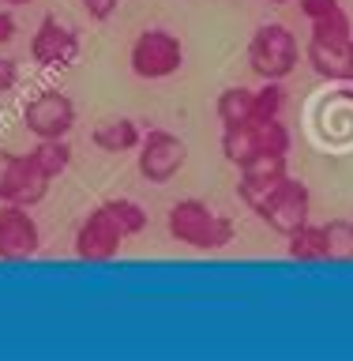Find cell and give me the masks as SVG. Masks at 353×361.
<instances>
[{"label":"cell","mask_w":353,"mask_h":361,"mask_svg":"<svg viewBox=\"0 0 353 361\" xmlns=\"http://www.w3.org/2000/svg\"><path fill=\"white\" fill-rule=\"evenodd\" d=\"M297 61H301V45L293 38L290 27L282 23H264L252 42H248V64L259 79H286L297 72Z\"/></svg>","instance_id":"3957f363"},{"label":"cell","mask_w":353,"mask_h":361,"mask_svg":"<svg viewBox=\"0 0 353 361\" xmlns=\"http://www.w3.org/2000/svg\"><path fill=\"white\" fill-rule=\"evenodd\" d=\"M90 140L106 154H128V151H140L143 132L132 117H101L94 124V132H90Z\"/></svg>","instance_id":"5bb4252c"},{"label":"cell","mask_w":353,"mask_h":361,"mask_svg":"<svg viewBox=\"0 0 353 361\" xmlns=\"http://www.w3.org/2000/svg\"><path fill=\"white\" fill-rule=\"evenodd\" d=\"M53 180L30 162L27 154H11L0 147V203H19V207H34L45 200Z\"/></svg>","instance_id":"52a82bcc"},{"label":"cell","mask_w":353,"mask_h":361,"mask_svg":"<svg viewBox=\"0 0 353 361\" xmlns=\"http://www.w3.org/2000/svg\"><path fill=\"white\" fill-rule=\"evenodd\" d=\"M23 124L34 140H68L75 128V102L64 90L45 87L23 106Z\"/></svg>","instance_id":"8992f818"},{"label":"cell","mask_w":353,"mask_h":361,"mask_svg":"<svg viewBox=\"0 0 353 361\" xmlns=\"http://www.w3.org/2000/svg\"><path fill=\"white\" fill-rule=\"evenodd\" d=\"M286 252L290 259H309V264H316V259H327V237H323V226H312L304 222L297 226L293 233H286Z\"/></svg>","instance_id":"ac0fdd59"},{"label":"cell","mask_w":353,"mask_h":361,"mask_svg":"<svg viewBox=\"0 0 353 361\" xmlns=\"http://www.w3.org/2000/svg\"><path fill=\"white\" fill-rule=\"evenodd\" d=\"M27 158H30V162L38 166L49 180H56L68 166H72V147H68V140H38V143L27 151Z\"/></svg>","instance_id":"e0dca14e"},{"label":"cell","mask_w":353,"mask_h":361,"mask_svg":"<svg viewBox=\"0 0 353 361\" xmlns=\"http://www.w3.org/2000/svg\"><path fill=\"white\" fill-rule=\"evenodd\" d=\"M120 245H124V233L117 230V222L109 219L106 207L90 211L75 230V256L87 259V264H106V259L120 252Z\"/></svg>","instance_id":"7c38bea8"},{"label":"cell","mask_w":353,"mask_h":361,"mask_svg":"<svg viewBox=\"0 0 353 361\" xmlns=\"http://www.w3.org/2000/svg\"><path fill=\"white\" fill-rule=\"evenodd\" d=\"M256 214L264 219L267 230H275V233L286 237V233L297 230V226L309 222V214H312V192H309V185H304V180L286 177V180L278 185V192H275V196H271Z\"/></svg>","instance_id":"ba28073f"},{"label":"cell","mask_w":353,"mask_h":361,"mask_svg":"<svg viewBox=\"0 0 353 361\" xmlns=\"http://www.w3.org/2000/svg\"><path fill=\"white\" fill-rule=\"evenodd\" d=\"M128 64H132L135 75L151 79V83L154 79H169V75L180 72V64H185V42L166 27H151L132 42Z\"/></svg>","instance_id":"277c9868"},{"label":"cell","mask_w":353,"mask_h":361,"mask_svg":"<svg viewBox=\"0 0 353 361\" xmlns=\"http://www.w3.org/2000/svg\"><path fill=\"white\" fill-rule=\"evenodd\" d=\"M83 8H87V19L106 23L113 11H117V0H83Z\"/></svg>","instance_id":"603a6c76"},{"label":"cell","mask_w":353,"mask_h":361,"mask_svg":"<svg viewBox=\"0 0 353 361\" xmlns=\"http://www.w3.org/2000/svg\"><path fill=\"white\" fill-rule=\"evenodd\" d=\"M267 4H290V0H267Z\"/></svg>","instance_id":"484cf974"},{"label":"cell","mask_w":353,"mask_h":361,"mask_svg":"<svg viewBox=\"0 0 353 361\" xmlns=\"http://www.w3.org/2000/svg\"><path fill=\"white\" fill-rule=\"evenodd\" d=\"M214 113H218V121L225 128H237V124L252 121L256 117V90L252 87H225L218 94Z\"/></svg>","instance_id":"2e32d148"},{"label":"cell","mask_w":353,"mask_h":361,"mask_svg":"<svg viewBox=\"0 0 353 361\" xmlns=\"http://www.w3.org/2000/svg\"><path fill=\"white\" fill-rule=\"evenodd\" d=\"M286 106V90L278 79H264V87L256 90V117H282Z\"/></svg>","instance_id":"44dd1931"},{"label":"cell","mask_w":353,"mask_h":361,"mask_svg":"<svg viewBox=\"0 0 353 361\" xmlns=\"http://www.w3.org/2000/svg\"><path fill=\"white\" fill-rule=\"evenodd\" d=\"M349 49H353V38H349Z\"/></svg>","instance_id":"4316f807"},{"label":"cell","mask_w":353,"mask_h":361,"mask_svg":"<svg viewBox=\"0 0 353 361\" xmlns=\"http://www.w3.org/2000/svg\"><path fill=\"white\" fill-rule=\"evenodd\" d=\"M38 248H42V226L30 214V207L4 203L0 207V259L19 264V259H30Z\"/></svg>","instance_id":"9c48e42d"},{"label":"cell","mask_w":353,"mask_h":361,"mask_svg":"<svg viewBox=\"0 0 353 361\" xmlns=\"http://www.w3.org/2000/svg\"><path fill=\"white\" fill-rule=\"evenodd\" d=\"M188 162V147L180 135L166 132V128H151L140 140V154H135V166H140V177L147 185H169Z\"/></svg>","instance_id":"5b68a950"},{"label":"cell","mask_w":353,"mask_h":361,"mask_svg":"<svg viewBox=\"0 0 353 361\" xmlns=\"http://www.w3.org/2000/svg\"><path fill=\"white\" fill-rule=\"evenodd\" d=\"M101 207L109 211V219L117 222V230L124 233V237H140L143 230H147V211L140 207L135 200H128V196H117V200H106Z\"/></svg>","instance_id":"d6986e66"},{"label":"cell","mask_w":353,"mask_h":361,"mask_svg":"<svg viewBox=\"0 0 353 361\" xmlns=\"http://www.w3.org/2000/svg\"><path fill=\"white\" fill-rule=\"evenodd\" d=\"M166 230L173 241L188 245V248H199V252H218L233 241L237 226L230 214L207 207L203 200H177L166 214Z\"/></svg>","instance_id":"6da1fadb"},{"label":"cell","mask_w":353,"mask_h":361,"mask_svg":"<svg viewBox=\"0 0 353 361\" xmlns=\"http://www.w3.org/2000/svg\"><path fill=\"white\" fill-rule=\"evenodd\" d=\"M286 177H290V158L286 154H259V158L241 166V185H237V192H241V200L248 207L259 211L278 192V185Z\"/></svg>","instance_id":"30bf717a"},{"label":"cell","mask_w":353,"mask_h":361,"mask_svg":"<svg viewBox=\"0 0 353 361\" xmlns=\"http://www.w3.org/2000/svg\"><path fill=\"white\" fill-rule=\"evenodd\" d=\"M16 83H19V64L11 56H0V94L16 90Z\"/></svg>","instance_id":"7402d4cb"},{"label":"cell","mask_w":353,"mask_h":361,"mask_svg":"<svg viewBox=\"0 0 353 361\" xmlns=\"http://www.w3.org/2000/svg\"><path fill=\"white\" fill-rule=\"evenodd\" d=\"M309 64L316 68L320 79H353V49L349 45H323L309 42Z\"/></svg>","instance_id":"9a60e30c"},{"label":"cell","mask_w":353,"mask_h":361,"mask_svg":"<svg viewBox=\"0 0 353 361\" xmlns=\"http://www.w3.org/2000/svg\"><path fill=\"white\" fill-rule=\"evenodd\" d=\"M301 16L312 23V42L323 45H349L353 23L338 0H301Z\"/></svg>","instance_id":"4fadbf2b"},{"label":"cell","mask_w":353,"mask_h":361,"mask_svg":"<svg viewBox=\"0 0 353 361\" xmlns=\"http://www.w3.org/2000/svg\"><path fill=\"white\" fill-rule=\"evenodd\" d=\"M323 237H327V259L349 264L353 259V219H331L323 226Z\"/></svg>","instance_id":"ffe728a7"},{"label":"cell","mask_w":353,"mask_h":361,"mask_svg":"<svg viewBox=\"0 0 353 361\" xmlns=\"http://www.w3.org/2000/svg\"><path fill=\"white\" fill-rule=\"evenodd\" d=\"M0 4H8V8H23V4H30V0H0Z\"/></svg>","instance_id":"d4e9b609"},{"label":"cell","mask_w":353,"mask_h":361,"mask_svg":"<svg viewBox=\"0 0 353 361\" xmlns=\"http://www.w3.org/2000/svg\"><path fill=\"white\" fill-rule=\"evenodd\" d=\"M30 56L38 68H68L79 56V34L56 16H45L30 38Z\"/></svg>","instance_id":"8fae6325"},{"label":"cell","mask_w":353,"mask_h":361,"mask_svg":"<svg viewBox=\"0 0 353 361\" xmlns=\"http://www.w3.org/2000/svg\"><path fill=\"white\" fill-rule=\"evenodd\" d=\"M293 135L282 124V117H252L237 128L222 132V154L241 169L244 162H252L259 154H290Z\"/></svg>","instance_id":"7a4b0ae2"},{"label":"cell","mask_w":353,"mask_h":361,"mask_svg":"<svg viewBox=\"0 0 353 361\" xmlns=\"http://www.w3.org/2000/svg\"><path fill=\"white\" fill-rule=\"evenodd\" d=\"M16 16H11V11H0V45H8L11 38H16Z\"/></svg>","instance_id":"cb8c5ba5"}]
</instances>
